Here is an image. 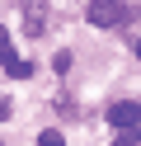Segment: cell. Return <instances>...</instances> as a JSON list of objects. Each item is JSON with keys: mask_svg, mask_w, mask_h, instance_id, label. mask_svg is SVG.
<instances>
[{"mask_svg": "<svg viewBox=\"0 0 141 146\" xmlns=\"http://www.w3.org/2000/svg\"><path fill=\"white\" fill-rule=\"evenodd\" d=\"M127 0H89V10H85V19L94 24V29H122L127 24Z\"/></svg>", "mask_w": 141, "mask_h": 146, "instance_id": "obj_1", "label": "cell"}, {"mask_svg": "<svg viewBox=\"0 0 141 146\" xmlns=\"http://www.w3.org/2000/svg\"><path fill=\"white\" fill-rule=\"evenodd\" d=\"M108 127H141V104L136 99H118V104H108Z\"/></svg>", "mask_w": 141, "mask_h": 146, "instance_id": "obj_2", "label": "cell"}, {"mask_svg": "<svg viewBox=\"0 0 141 146\" xmlns=\"http://www.w3.org/2000/svg\"><path fill=\"white\" fill-rule=\"evenodd\" d=\"M9 76H14V80H28V76H33V61H24V57H14V61H9Z\"/></svg>", "mask_w": 141, "mask_h": 146, "instance_id": "obj_3", "label": "cell"}, {"mask_svg": "<svg viewBox=\"0 0 141 146\" xmlns=\"http://www.w3.org/2000/svg\"><path fill=\"white\" fill-rule=\"evenodd\" d=\"M9 61H14V42H9V33L0 29V66H9Z\"/></svg>", "mask_w": 141, "mask_h": 146, "instance_id": "obj_4", "label": "cell"}, {"mask_svg": "<svg viewBox=\"0 0 141 146\" xmlns=\"http://www.w3.org/2000/svg\"><path fill=\"white\" fill-rule=\"evenodd\" d=\"M42 19H47V14H42V10H28V24H24V29H28V33H33V38H38V33H42V29H47V24H42Z\"/></svg>", "mask_w": 141, "mask_h": 146, "instance_id": "obj_5", "label": "cell"}, {"mask_svg": "<svg viewBox=\"0 0 141 146\" xmlns=\"http://www.w3.org/2000/svg\"><path fill=\"white\" fill-rule=\"evenodd\" d=\"M136 141H141V127H127L122 137H113V146H136Z\"/></svg>", "mask_w": 141, "mask_h": 146, "instance_id": "obj_6", "label": "cell"}, {"mask_svg": "<svg viewBox=\"0 0 141 146\" xmlns=\"http://www.w3.org/2000/svg\"><path fill=\"white\" fill-rule=\"evenodd\" d=\"M71 61H75V57H71V52H56V57H52V66H56V71H61V76H66V71H71Z\"/></svg>", "mask_w": 141, "mask_h": 146, "instance_id": "obj_7", "label": "cell"}, {"mask_svg": "<svg viewBox=\"0 0 141 146\" xmlns=\"http://www.w3.org/2000/svg\"><path fill=\"white\" fill-rule=\"evenodd\" d=\"M38 146H66L61 132H38Z\"/></svg>", "mask_w": 141, "mask_h": 146, "instance_id": "obj_8", "label": "cell"}, {"mask_svg": "<svg viewBox=\"0 0 141 146\" xmlns=\"http://www.w3.org/2000/svg\"><path fill=\"white\" fill-rule=\"evenodd\" d=\"M5 118H9V104H5V99H0V123H5Z\"/></svg>", "mask_w": 141, "mask_h": 146, "instance_id": "obj_9", "label": "cell"}, {"mask_svg": "<svg viewBox=\"0 0 141 146\" xmlns=\"http://www.w3.org/2000/svg\"><path fill=\"white\" fill-rule=\"evenodd\" d=\"M136 61H141V42H136Z\"/></svg>", "mask_w": 141, "mask_h": 146, "instance_id": "obj_10", "label": "cell"}]
</instances>
